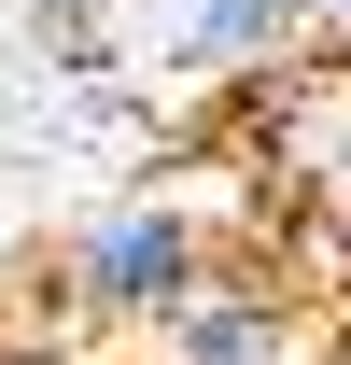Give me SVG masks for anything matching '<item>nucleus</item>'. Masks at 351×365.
I'll return each instance as SVG.
<instances>
[{
	"instance_id": "f257e3e1",
	"label": "nucleus",
	"mask_w": 351,
	"mask_h": 365,
	"mask_svg": "<svg viewBox=\"0 0 351 365\" xmlns=\"http://www.w3.org/2000/svg\"><path fill=\"white\" fill-rule=\"evenodd\" d=\"M197 281H211V239H197V211H183V197H155V182H141V197L71 211V225H56V253H43V295H56V309L141 323V337H155Z\"/></svg>"
},
{
	"instance_id": "f03ea898",
	"label": "nucleus",
	"mask_w": 351,
	"mask_h": 365,
	"mask_svg": "<svg viewBox=\"0 0 351 365\" xmlns=\"http://www.w3.org/2000/svg\"><path fill=\"white\" fill-rule=\"evenodd\" d=\"M141 351H155V365H323L337 337H309L281 281H239V267H211V281H197L169 323H155V337H141Z\"/></svg>"
},
{
	"instance_id": "7ed1b4c3",
	"label": "nucleus",
	"mask_w": 351,
	"mask_h": 365,
	"mask_svg": "<svg viewBox=\"0 0 351 365\" xmlns=\"http://www.w3.org/2000/svg\"><path fill=\"white\" fill-rule=\"evenodd\" d=\"M155 43H169V71H197V85H267V71H295L323 29H309V0H155Z\"/></svg>"
},
{
	"instance_id": "20e7f679",
	"label": "nucleus",
	"mask_w": 351,
	"mask_h": 365,
	"mask_svg": "<svg viewBox=\"0 0 351 365\" xmlns=\"http://www.w3.org/2000/svg\"><path fill=\"white\" fill-rule=\"evenodd\" d=\"M14 14H29V43H43V56H98V29L141 14V0H14Z\"/></svg>"
},
{
	"instance_id": "39448f33",
	"label": "nucleus",
	"mask_w": 351,
	"mask_h": 365,
	"mask_svg": "<svg viewBox=\"0 0 351 365\" xmlns=\"http://www.w3.org/2000/svg\"><path fill=\"white\" fill-rule=\"evenodd\" d=\"M309 29H323V43H351V0H309Z\"/></svg>"
},
{
	"instance_id": "423d86ee",
	"label": "nucleus",
	"mask_w": 351,
	"mask_h": 365,
	"mask_svg": "<svg viewBox=\"0 0 351 365\" xmlns=\"http://www.w3.org/2000/svg\"><path fill=\"white\" fill-rule=\"evenodd\" d=\"M323 365H351V309H337V351H323Z\"/></svg>"
},
{
	"instance_id": "0eeeda50",
	"label": "nucleus",
	"mask_w": 351,
	"mask_h": 365,
	"mask_svg": "<svg viewBox=\"0 0 351 365\" xmlns=\"http://www.w3.org/2000/svg\"><path fill=\"white\" fill-rule=\"evenodd\" d=\"M0 169H14V140H0Z\"/></svg>"
}]
</instances>
